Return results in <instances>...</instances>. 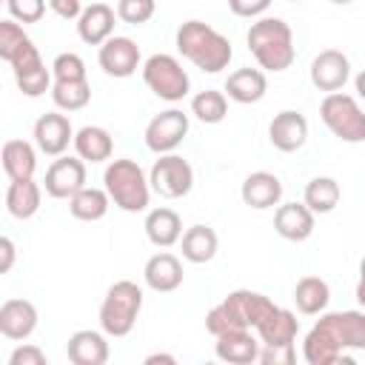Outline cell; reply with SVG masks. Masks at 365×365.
<instances>
[{"label":"cell","mask_w":365,"mask_h":365,"mask_svg":"<svg viewBox=\"0 0 365 365\" xmlns=\"http://www.w3.org/2000/svg\"><path fill=\"white\" fill-rule=\"evenodd\" d=\"M348 351H365V308L322 314L302 339L308 365H351Z\"/></svg>","instance_id":"1"},{"label":"cell","mask_w":365,"mask_h":365,"mask_svg":"<svg viewBox=\"0 0 365 365\" xmlns=\"http://www.w3.org/2000/svg\"><path fill=\"white\" fill-rule=\"evenodd\" d=\"M174 40H177V51L205 74H220L222 68H228L234 57L231 40L202 20H185L177 29Z\"/></svg>","instance_id":"2"},{"label":"cell","mask_w":365,"mask_h":365,"mask_svg":"<svg viewBox=\"0 0 365 365\" xmlns=\"http://www.w3.org/2000/svg\"><path fill=\"white\" fill-rule=\"evenodd\" d=\"M274 311H277V305L265 294L237 288L205 314V328L214 336L222 331H231V328H254L257 331Z\"/></svg>","instance_id":"3"},{"label":"cell","mask_w":365,"mask_h":365,"mask_svg":"<svg viewBox=\"0 0 365 365\" xmlns=\"http://www.w3.org/2000/svg\"><path fill=\"white\" fill-rule=\"evenodd\" d=\"M245 43L259 68L265 71H285L297 57L294 31L282 17H259L257 23H251Z\"/></svg>","instance_id":"4"},{"label":"cell","mask_w":365,"mask_h":365,"mask_svg":"<svg viewBox=\"0 0 365 365\" xmlns=\"http://www.w3.org/2000/svg\"><path fill=\"white\" fill-rule=\"evenodd\" d=\"M103 188L108 191L111 202L120 208V211H128V214H137V211H145L148 208V200H151V182L145 177V171L140 168L137 160H111L103 171Z\"/></svg>","instance_id":"5"},{"label":"cell","mask_w":365,"mask_h":365,"mask_svg":"<svg viewBox=\"0 0 365 365\" xmlns=\"http://www.w3.org/2000/svg\"><path fill=\"white\" fill-rule=\"evenodd\" d=\"M143 308V288L131 279H117L100 305V328L108 336H128Z\"/></svg>","instance_id":"6"},{"label":"cell","mask_w":365,"mask_h":365,"mask_svg":"<svg viewBox=\"0 0 365 365\" xmlns=\"http://www.w3.org/2000/svg\"><path fill=\"white\" fill-rule=\"evenodd\" d=\"M143 80L165 103H180L191 91V77L182 68V63L174 54H163V51L151 54L143 63Z\"/></svg>","instance_id":"7"},{"label":"cell","mask_w":365,"mask_h":365,"mask_svg":"<svg viewBox=\"0 0 365 365\" xmlns=\"http://www.w3.org/2000/svg\"><path fill=\"white\" fill-rule=\"evenodd\" d=\"M319 117L328 125V131L342 143L365 140V111L351 94H342V91L325 94V100L319 103Z\"/></svg>","instance_id":"8"},{"label":"cell","mask_w":365,"mask_h":365,"mask_svg":"<svg viewBox=\"0 0 365 365\" xmlns=\"http://www.w3.org/2000/svg\"><path fill=\"white\" fill-rule=\"evenodd\" d=\"M11 71H14V83L17 88L26 94V97H40L46 91H51L54 86V77H51V68H46L37 46L31 43V37L14 51V57L9 60Z\"/></svg>","instance_id":"9"},{"label":"cell","mask_w":365,"mask_h":365,"mask_svg":"<svg viewBox=\"0 0 365 365\" xmlns=\"http://www.w3.org/2000/svg\"><path fill=\"white\" fill-rule=\"evenodd\" d=\"M148 182L151 191H157L165 200H180L194 188V168L188 160H182L180 154H160V160H154L151 171H148Z\"/></svg>","instance_id":"10"},{"label":"cell","mask_w":365,"mask_h":365,"mask_svg":"<svg viewBox=\"0 0 365 365\" xmlns=\"http://www.w3.org/2000/svg\"><path fill=\"white\" fill-rule=\"evenodd\" d=\"M188 134V114L180 108L160 111L145 125V145L154 154H171Z\"/></svg>","instance_id":"11"},{"label":"cell","mask_w":365,"mask_h":365,"mask_svg":"<svg viewBox=\"0 0 365 365\" xmlns=\"http://www.w3.org/2000/svg\"><path fill=\"white\" fill-rule=\"evenodd\" d=\"M86 185V160L80 157H57L43 180V188L54 200H71Z\"/></svg>","instance_id":"12"},{"label":"cell","mask_w":365,"mask_h":365,"mask_svg":"<svg viewBox=\"0 0 365 365\" xmlns=\"http://www.w3.org/2000/svg\"><path fill=\"white\" fill-rule=\"evenodd\" d=\"M97 60H100V68L108 74V77H117V80H125L131 77L137 68H140V46L131 40V37H108L100 51H97Z\"/></svg>","instance_id":"13"},{"label":"cell","mask_w":365,"mask_h":365,"mask_svg":"<svg viewBox=\"0 0 365 365\" xmlns=\"http://www.w3.org/2000/svg\"><path fill=\"white\" fill-rule=\"evenodd\" d=\"M74 128L68 123L66 114H57V111H48V114H40L37 123H34V145L46 154V157H63L66 148L74 143Z\"/></svg>","instance_id":"14"},{"label":"cell","mask_w":365,"mask_h":365,"mask_svg":"<svg viewBox=\"0 0 365 365\" xmlns=\"http://www.w3.org/2000/svg\"><path fill=\"white\" fill-rule=\"evenodd\" d=\"M214 354L217 359L228 362V365H251L259 362V336L251 334V328H231L214 336Z\"/></svg>","instance_id":"15"},{"label":"cell","mask_w":365,"mask_h":365,"mask_svg":"<svg viewBox=\"0 0 365 365\" xmlns=\"http://www.w3.org/2000/svg\"><path fill=\"white\" fill-rule=\"evenodd\" d=\"M351 80V63L339 48H325L311 60V83L319 91H339Z\"/></svg>","instance_id":"16"},{"label":"cell","mask_w":365,"mask_h":365,"mask_svg":"<svg viewBox=\"0 0 365 365\" xmlns=\"http://www.w3.org/2000/svg\"><path fill=\"white\" fill-rule=\"evenodd\" d=\"M268 140H271V145H274L277 151H285V154L299 151V148L305 145V140H308V120H305L299 111L285 108V111H279V114L271 120V125H268Z\"/></svg>","instance_id":"17"},{"label":"cell","mask_w":365,"mask_h":365,"mask_svg":"<svg viewBox=\"0 0 365 365\" xmlns=\"http://www.w3.org/2000/svg\"><path fill=\"white\" fill-rule=\"evenodd\" d=\"M37 328V308L34 302L29 299H20V297H11L0 305V334L6 339H14V342H23L34 334Z\"/></svg>","instance_id":"18"},{"label":"cell","mask_w":365,"mask_h":365,"mask_svg":"<svg viewBox=\"0 0 365 365\" xmlns=\"http://www.w3.org/2000/svg\"><path fill=\"white\" fill-rule=\"evenodd\" d=\"M240 197L248 208H257V211H265V208H274L279 205L282 200V182L277 174L271 171H254L242 180V188H240Z\"/></svg>","instance_id":"19"},{"label":"cell","mask_w":365,"mask_h":365,"mask_svg":"<svg viewBox=\"0 0 365 365\" xmlns=\"http://www.w3.org/2000/svg\"><path fill=\"white\" fill-rule=\"evenodd\" d=\"M314 211L305 202H285L274 211V228L282 240L302 242L314 234Z\"/></svg>","instance_id":"20"},{"label":"cell","mask_w":365,"mask_h":365,"mask_svg":"<svg viewBox=\"0 0 365 365\" xmlns=\"http://www.w3.org/2000/svg\"><path fill=\"white\" fill-rule=\"evenodd\" d=\"M143 279L151 291L157 294H168V291H177L182 285V262L168 254V251H160L154 257H148L145 268H143Z\"/></svg>","instance_id":"21"},{"label":"cell","mask_w":365,"mask_h":365,"mask_svg":"<svg viewBox=\"0 0 365 365\" xmlns=\"http://www.w3.org/2000/svg\"><path fill=\"white\" fill-rule=\"evenodd\" d=\"M66 354H68V362H74V365H106L108 362V342L100 331L83 328V331H74L68 336Z\"/></svg>","instance_id":"22"},{"label":"cell","mask_w":365,"mask_h":365,"mask_svg":"<svg viewBox=\"0 0 365 365\" xmlns=\"http://www.w3.org/2000/svg\"><path fill=\"white\" fill-rule=\"evenodd\" d=\"M77 34L88 46H103L108 37H114V9L106 3H91L77 17Z\"/></svg>","instance_id":"23"},{"label":"cell","mask_w":365,"mask_h":365,"mask_svg":"<svg viewBox=\"0 0 365 365\" xmlns=\"http://www.w3.org/2000/svg\"><path fill=\"white\" fill-rule=\"evenodd\" d=\"M225 91H228V100L234 103H242V106H251V103H259L268 91V80L259 68H237L234 74H228L225 80Z\"/></svg>","instance_id":"24"},{"label":"cell","mask_w":365,"mask_h":365,"mask_svg":"<svg viewBox=\"0 0 365 365\" xmlns=\"http://www.w3.org/2000/svg\"><path fill=\"white\" fill-rule=\"evenodd\" d=\"M145 237L157 248H171L182 237V220L174 208H151L145 217Z\"/></svg>","instance_id":"25"},{"label":"cell","mask_w":365,"mask_h":365,"mask_svg":"<svg viewBox=\"0 0 365 365\" xmlns=\"http://www.w3.org/2000/svg\"><path fill=\"white\" fill-rule=\"evenodd\" d=\"M220 248V240H217V231L211 225H191L182 231L180 237V251H182V259L194 262V265H202V262H211L214 254Z\"/></svg>","instance_id":"26"},{"label":"cell","mask_w":365,"mask_h":365,"mask_svg":"<svg viewBox=\"0 0 365 365\" xmlns=\"http://www.w3.org/2000/svg\"><path fill=\"white\" fill-rule=\"evenodd\" d=\"M43 202V188L31 180H11L9 191H6V211L14 220H31L40 211Z\"/></svg>","instance_id":"27"},{"label":"cell","mask_w":365,"mask_h":365,"mask_svg":"<svg viewBox=\"0 0 365 365\" xmlns=\"http://www.w3.org/2000/svg\"><path fill=\"white\" fill-rule=\"evenodd\" d=\"M74 151L86 163H106L114 154V140L103 125H83L74 134Z\"/></svg>","instance_id":"28"},{"label":"cell","mask_w":365,"mask_h":365,"mask_svg":"<svg viewBox=\"0 0 365 365\" xmlns=\"http://www.w3.org/2000/svg\"><path fill=\"white\" fill-rule=\"evenodd\" d=\"M3 171L9 180H31L37 168V154L34 145L26 140H6L3 143Z\"/></svg>","instance_id":"29"},{"label":"cell","mask_w":365,"mask_h":365,"mask_svg":"<svg viewBox=\"0 0 365 365\" xmlns=\"http://www.w3.org/2000/svg\"><path fill=\"white\" fill-rule=\"evenodd\" d=\"M331 302V288L322 277H302L297 285H294V305L299 314L305 317H314V314H322Z\"/></svg>","instance_id":"30"},{"label":"cell","mask_w":365,"mask_h":365,"mask_svg":"<svg viewBox=\"0 0 365 365\" xmlns=\"http://www.w3.org/2000/svg\"><path fill=\"white\" fill-rule=\"evenodd\" d=\"M108 205H111V197H108V191L106 188H88V185H83L71 200H68V211H71V217H77V220H83V222H97V220H103L106 214H108Z\"/></svg>","instance_id":"31"},{"label":"cell","mask_w":365,"mask_h":365,"mask_svg":"<svg viewBox=\"0 0 365 365\" xmlns=\"http://www.w3.org/2000/svg\"><path fill=\"white\" fill-rule=\"evenodd\" d=\"M297 331H299L297 317L288 308H279L277 305V311L257 328V336H259L262 345H294Z\"/></svg>","instance_id":"32"},{"label":"cell","mask_w":365,"mask_h":365,"mask_svg":"<svg viewBox=\"0 0 365 365\" xmlns=\"http://www.w3.org/2000/svg\"><path fill=\"white\" fill-rule=\"evenodd\" d=\"M302 202L314 211V214H331L339 205V182L334 177H314L305 185Z\"/></svg>","instance_id":"33"},{"label":"cell","mask_w":365,"mask_h":365,"mask_svg":"<svg viewBox=\"0 0 365 365\" xmlns=\"http://www.w3.org/2000/svg\"><path fill=\"white\" fill-rule=\"evenodd\" d=\"M191 114L205 125H217L228 114V97L217 88H205L191 97Z\"/></svg>","instance_id":"34"},{"label":"cell","mask_w":365,"mask_h":365,"mask_svg":"<svg viewBox=\"0 0 365 365\" xmlns=\"http://www.w3.org/2000/svg\"><path fill=\"white\" fill-rule=\"evenodd\" d=\"M51 100L63 111H80L91 100V86H88V80H80V83H54L51 86Z\"/></svg>","instance_id":"35"},{"label":"cell","mask_w":365,"mask_h":365,"mask_svg":"<svg viewBox=\"0 0 365 365\" xmlns=\"http://www.w3.org/2000/svg\"><path fill=\"white\" fill-rule=\"evenodd\" d=\"M51 77H54V83H80V80H86V63H83V57L74 54V51L57 54L54 63H51Z\"/></svg>","instance_id":"36"},{"label":"cell","mask_w":365,"mask_h":365,"mask_svg":"<svg viewBox=\"0 0 365 365\" xmlns=\"http://www.w3.org/2000/svg\"><path fill=\"white\" fill-rule=\"evenodd\" d=\"M157 0H120L117 3V17L128 26H143L154 17Z\"/></svg>","instance_id":"37"},{"label":"cell","mask_w":365,"mask_h":365,"mask_svg":"<svg viewBox=\"0 0 365 365\" xmlns=\"http://www.w3.org/2000/svg\"><path fill=\"white\" fill-rule=\"evenodd\" d=\"M29 40V34L23 31V26L17 20H0V57L9 63L14 57V51Z\"/></svg>","instance_id":"38"},{"label":"cell","mask_w":365,"mask_h":365,"mask_svg":"<svg viewBox=\"0 0 365 365\" xmlns=\"http://www.w3.org/2000/svg\"><path fill=\"white\" fill-rule=\"evenodd\" d=\"M46 3L48 0H6L11 20L23 23V26L26 23H40V17L46 14Z\"/></svg>","instance_id":"39"},{"label":"cell","mask_w":365,"mask_h":365,"mask_svg":"<svg viewBox=\"0 0 365 365\" xmlns=\"http://www.w3.org/2000/svg\"><path fill=\"white\" fill-rule=\"evenodd\" d=\"M46 362H48L46 359V351L40 345H31V342L17 345L11 351V356H9V365H46Z\"/></svg>","instance_id":"40"},{"label":"cell","mask_w":365,"mask_h":365,"mask_svg":"<svg viewBox=\"0 0 365 365\" xmlns=\"http://www.w3.org/2000/svg\"><path fill=\"white\" fill-rule=\"evenodd\" d=\"M297 359L294 345H262L259 348V362L262 365H291Z\"/></svg>","instance_id":"41"},{"label":"cell","mask_w":365,"mask_h":365,"mask_svg":"<svg viewBox=\"0 0 365 365\" xmlns=\"http://www.w3.org/2000/svg\"><path fill=\"white\" fill-rule=\"evenodd\" d=\"M268 6H271V0H228V9L237 17H259L268 11Z\"/></svg>","instance_id":"42"},{"label":"cell","mask_w":365,"mask_h":365,"mask_svg":"<svg viewBox=\"0 0 365 365\" xmlns=\"http://www.w3.org/2000/svg\"><path fill=\"white\" fill-rule=\"evenodd\" d=\"M48 9L63 20H77L83 14V3L80 0H48Z\"/></svg>","instance_id":"43"},{"label":"cell","mask_w":365,"mask_h":365,"mask_svg":"<svg viewBox=\"0 0 365 365\" xmlns=\"http://www.w3.org/2000/svg\"><path fill=\"white\" fill-rule=\"evenodd\" d=\"M0 254H3L0 274H9L11 265H14V242H11V237H0Z\"/></svg>","instance_id":"44"},{"label":"cell","mask_w":365,"mask_h":365,"mask_svg":"<svg viewBox=\"0 0 365 365\" xmlns=\"http://www.w3.org/2000/svg\"><path fill=\"white\" fill-rule=\"evenodd\" d=\"M356 302L365 308V257L359 262V279H356Z\"/></svg>","instance_id":"45"},{"label":"cell","mask_w":365,"mask_h":365,"mask_svg":"<svg viewBox=\"0 0 365 365\" xmlns=\"http://www.w3.org/2000/svg\"><path fill=\"white\" fill-rule=\"evenodd\" d=\"M154 362H171V365H174L177 356H174V354H148V356H145V365H154Z\"/></svg>","instance_id":"46"},{"label":"cell","mask_w":365,"mask_h":365,"mask_svg":"<svg viewBox=\"0 0 365 365\" xmlns=\"http://www.w3.org/2000/svg\"><path fill=\"white\" fill-rule=\"evenodd\" d=\"M354 88H356L359 100H365V71H359V74L354 77Z\"/></svg>","instance_id":"47"},{"label":"cell","mask_w":365,"mask_h":365,"mask_svg":"<svg viewBox=\"0 0 365 365\" xmlns=\"http://www.w3.org/2000/svg\"><path fill=\"white\" fill-rule=\"evenodd\" d=\"M331 3H334V6H351L354 0H331Z\"/></svg>","instance_id":"48"},{"label":"cell","mask_w":365,"mask_h":365,"mask_svg":"<svg viewBox=\"0 0 365 365\" xmlns=\"http://www.w3.org/2000/svg\"><path fill=\"white\" fill-rule=\"evenodd\" d=\"M288 3H299V0H288Z\"/></svg>","instance_id":"49"}]
</instances>
